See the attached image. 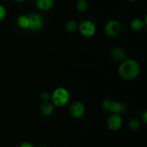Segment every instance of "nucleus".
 Listing matches in <instances>:
<instances>
[{"mask_svg":"<svg viewBox=\"0 0 147 147\" xmlns=\"http://www.w3.org/2000/svg\"><path fill=\"white\" fill-rule=\"evenodd\" d=\"M110 56L112 59L117 61L125 60L127 57V52L125 49L121 47H114L110 52Z\"/></svg>","mask_w":147,"mask_h":147,"instance_id":"obj_9","label":"nucleus"},{"mask_svg":"<svg viewBox=\"0 0 147 147\" xmlns=\"http://www.w3.org/2000/svg\"><path fill=\"white\" fill-rule=\"evenodd\" d=\"M6 14H7V11H6L5 7L0 4V21L4 20V17H6Z\"/></svg>","mask_w":147,"mask_h":147,"instance_id":"obj_18","label":"nucleus"},{"mask_svg":"<svg viewBox=\"0 0 147 147\" xmlns=\"http://www.w3.org/2000/svg\"><path fill=\"white\" fill-rule=\"evenodd\" d=\"M123 119L119 113H112L107 121V126L111 131H117L121 128Z\"/></svg>","mask_w":147,"mask_h":147,"instance_id":"obj_8","label":"nucleus"},{"mask_svg":"<svg viewBox=\"0 0 147 147\" xmlns=\"http://www.w3.org/2000/svg\"><path fill=\"white\" fill-rule=\"evenodd\" d=\"M129 129L132 131H137L141 126V121L137 118H134L131 119L128 123Z\"/></svg>","mask_w":147,"mask_h":147,"instance_id":"obj_15","label":"nucleus"},{"mask_svg":"<svg viewBox=\"0 0 147 147\" xmlns=\"http://www.w3.org/2000/svg\"><path fill=\"white\" fill-rule=\"evenodd\" d=\"M101 106L103 110L112 113H121L127 111L128 105L125 102L116 101L111 99H105L102 101Z\"/></svg>","mask_w":147,"mask_h":147,"instance_id":"obj_3","label":"nucleus"},{"mask_svg":"<svg viewBox=\"0 0 147 147\" xmlns=\"http://www.w3.org/2000/svg\"><path fill=\"white\" fill-rule=\"evenodd\" d=\"M121 24L117 20H111L104 26V33L108 37H115L120 33Z\"/></svg>","mask_w":147,"mask_h":147,"instance_id":"obj_5","label":"nucleus"},{"mask_svg":"<svg viewBox=\"0 0 147 147\" xmlns=\"http://www.w3.org/2000/svg\"><path fill=\"white\" fill-rule=\"evenodd\" d=\"M78 30L80 34L84 37H91L96 34V27L92 21L85 20L78 24Z\"/></svg>","mask_w":147,"mask_h":147,"instance_id":"obj_4","label":"nucleus"},{"mask_svg":"<svg viewBox=\"0 0 147 147\" xmlns=\"http://www.w3.org/2000/svg\"><path fill=\"white\" fill-rule=\"evenodd\" d=\"M142 121H143V123L144 124H146L147 123V111H145L142 115Z\"/></svg>","mask_w":147,"mask_h":147,"instance_id":"obj_20","label":"nucleus"},{"mask_svg":"<svg viewBox=\"0 0 147 147\" xmlns=\"http://www.w3.org/2000/svg\"><path fill=\"white\" fill-rule=\"evenodd\" d=\"M17 24L22 30H28L30 26V20L28 15H20L17 20Z\"/></svg>","mask_w":147,"mask_h":147,"instance_id":"obj_13","label":"nucleus"},{"mask_svg":"<svg viewBox=\"0 0 147 147\" xmlns=\"http://www.w3.org/2000/svg\"><path fill=\"white\" fill-rule=\"evenodd\" d=\"M88 8V4L86 0H78L76 3V9L80 12H85Z\"/></svg>","mask_w":147,"mask_h":147,"instance_id":"obj_16","label":"nucleus"},{"mask_svg":"<svg viewBox=\"0 0 147 147\" xmlns=\"http://www.w3.org/2000/svg\"><path fill=\"white\" fill-rule=\"evenodd\" d=\"M54 5V0H36L35 6L40 11H48Z\"/></svg>","mask_w":147,"mask_h":147,"instance_id":"obj_10","label":"nucleus"},{"mask_svg":"<svg viewBox=\"0 0 147 147\" xmlns=\"http://www.w3.org/2000/svg\"><path fill=\"white\" fill-rule=\"evenodd\" d=\"M19 147H34V146L32 144L30 143V142H22V144H20V146Z\"/></svg>","mask_w":147,"mask_h":147,"instance_id":"obj_19","label":"nucleus"},{"mask_svg":"<svg viewBox=\"0 0 147 147\" xmlns=\"http://www.w3.org/2000/svg\"><path fill=\"white\" fill-rule=\"evenodd\" d=\"M70 100V93L65 88H57L51 93L50 100L54 106L63 107L68 103Z\"/></svg>","mask_w":147,"mask_h":147,"instance_id":"obj_2","label":"nucleus"},{"mask_svg":"<svg viewBox=\"0 0 147 147\" xmlns=\"http://www.w3.org/2000/svg\"><path fill=\"white\" fill-rule=\"evenodd\" d=\"M146 23L143 20L139 18H135L130 22V27L132 30L135 32H139L144 28Z\"/></svg>","mask_w":147,"mask_h":147,"instance_id":"obj_12","label":"nucleus"},{"mask_svg":"<svg viewBox=\"0 0 147 147\" xmlns=\"http://www.w3.org/2000/svg\"><path fill=\"white\" fill-rule=\"evenodd\" d=\"M54 105L49 100L43 102L40 106V112L42 115L45 116H51L54 112Z\"/></svg>","mask_w":147,"mask_h":147,"instance_id":"obj_11","label":"nucleus"},{"mask_svg":"<svg viewBox=\"0 0 147 147\" xmlns=\"http://www.w3.org/2000/svg\"><path fill=\"white\" fill-rule=\"evenodd\" d=\"M13 1H16V2H17V3H22V2H24L25 0H13Z\"/></svg>","mask_w":147,"mask_h":147,"instance_id":"obj_21","label":"nucleus"},{"mask_svg":"<svg viewBox=\"0 0 147 147\" xmlns=\"http://www.w3.org/2000/svg\"><path fill=\"white\" fill-rule=\"evenodd\" d=\"M86 113V106L84 103L79 100H76L70 107V114L73 119H81Z\"/></svg>","mask_w":147,"mask_h":147,"instance_id":"obj_7","label":"nucleus"},{"mask_svg":"<svg viewBox=\"0 0 147 147\" xmlns=\"http://www.w3.org/2000/svg\"><path fill=\"white\" fill-rule=\"evenodd\" d=\"M65 27L68 32L74 33L78 30V24L75 20H70L66 22Z\"/></svg>","mask_w":147,"mask_h":147,"instance_id":"obj_14","label":"nucleus"},{"mask_svg":"<svg viewBox=\"0 0 147 147\" xmlns=\"http://www.w3.org/2000/svg\"><path fill=\"white\" fill-rule=\"evenodd\" d=\"M140 71L141 67L139 63L137 60L132 58L123 60L118 69V73L121 78L127 81L136 79Z\"/></svg>","mask_w":147,"mask_h":147,"instance_id":"obj_1","label":"nucleus"},{"mask_svg":"<svg viewBox=\"0 0 147 147\" xmlns=\"http://www.w3.org/2000/svg\"><path fill=\"white\" fill-rule=\"evenodd\" d=\"M38 147H49V146H47V145H44V144H42V145H40V146H39Z\"/></svg>","mask_w":147,"mask_h":147,"instance_id":"obj_22","label":"nucleus"},{"mask_svg":"<svg viewBox=\"0 0 147 147\" xmlns=\"http://www.w3.org/2000/svg\"><path fill=\"white\" fill-rule=\"evenodd\" d=\"M30 20V26L28 30L31 31H39L43 27L45 21L43 17L37 13H31L28 15Z\"/></svg>","mask_w":147,"mask_h":147,"instance_id":"obj_6","label":"nucleus"},{"mask_svg":"<svg viewBox=\"0 0 147 147\" xmlns=\"http://www.w3.org/2000/svg\"><path fill=\"white\" fill-rule=\"evenodd\" d=\"M128 1H137V0H128Z\"/></svg>","mask_w":147,"mask_h":147,"instance_id":"obj_23","label":"nucleus"},{"mask_svg":"<svg viewBox=\"0 0 147 147\" xmlns=\"http://www.w3.org/2000/svg\"><path fill=\"white\" fill-rule=\"evenodd\" d=\"M41 98L44 101H48L50 100V97H51V93H50L47 91H43L41 93Z\"/></svg>","mask_w":147,"mask_h":147,"instance_id":"obj_17","label":"nucleus"}]
</instances>
